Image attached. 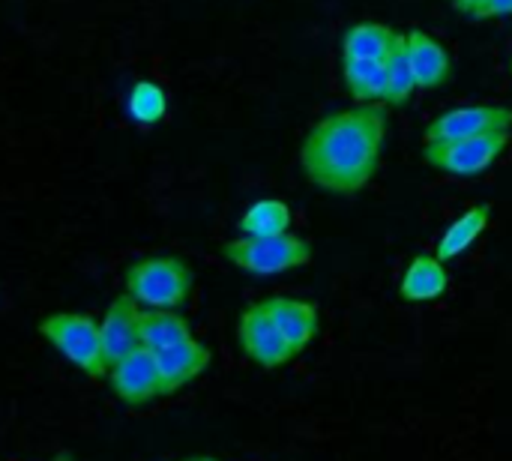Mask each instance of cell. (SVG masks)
Wrapping results in <instances>:
<instances>
[{"label":"cell","mask_w":512,"mask_h":461,"mask_svg":"<svg viewBox=\"0 0 512 461\" xmlns=\"http://www.w3.org/2000/svg\"><path fill=\"white\" fill-rule=\"evenodd\" d=\"M399 30L381 24V21H360L351 24L342 39H339V51L348 60H384L393 48Z\"/></svg>","instance_id":"obj_15"},{"label":"cell","mask_w":512,"mask_h":461,"mask_svg":"<svg viewBox=\"0 0 512 461\" xmlns=\"http://www.w3.org/2000/svg\"><path fill=\"white\" fill-rule=\"evenodd\" d=\"M507 144H510L507 129L471 135V138H456V141L423 144V162L429 168H438V171L453 174V177H477L501 159Z\"/></svg>","instance_id":"obj_5"},{"label":"cell","mask_w":512,"mask_h":461,"mask_svg":"<svg viewBox=\"0 0 512 461\" xmlns=\"http://www.w3.org/2000/svg\"><path fill=\"white\" fill-rule=\"evenodd\" d=\"M123 285L144 309H180L192 297L195 273L177 255H147L126 267Z\"/></svg>","instance_id":"obj_2"},{"label":"cell","mask_w":512,"mask_h":461,"mask_svg":"<svg viewBox=\"0 0 512 461\" xmlns=\"http://www.w3.org/2000/svg\"><path fill=\"white\" fill-rule=\"evenodd\" d=\"M480 3H483V0H453L456 12H462V15H474V9H477Z\"/></svg>","instance_id":"obj_22"},{"label":"cell","mask_w":512,"mask_h":461,"mask_svg":"<svg viewBox=\"0 0 512 461\" xmlns=\"http://www.w3.org/2000/svg\"><path fill=\"white\" fill-rule=\"evenodd\" d=\"M510 69H512V60H510Z\"/></svg>","instance_id":"obj_25"},{"label":"cell","mask_w":512,"mask_h":461,"mask_svg":"<svg viewBox=\"0 0 512 461\" xmlns=\"http://www.w3.org/2000/svg\"><path fill=\"white\" fill-rule=\"evenodd\" d=\"M512 15V0H483L477 9H474V21H489V18H504Z\"/></svg>","instance_id":"obj_21"},{"label":"cell","mask_w":512,"mask_h":461,"mask_svg":"<svg viewBox=\"0 0 512 461\" xmlns=\"http://www.w3.org/2000/svg\"><path fill=\"white\" fill-rule=\"evenodd\" d=\"M294 222L291 204L282 198H258L246 207V213L237 222L240 237H279L288 234Z\"/></svg>","instance_id":"obj_16"},{"label":"cell","mask_w":512,"mask_h":461,"mask_svg":"<svg viewBox=\"0 0 512 461\" xmlns=\"http://www.w3.org/2000/svg\"><path fill=\"white\" fill-rule=\"evenodd\" d=\"M192 461H219V459H210V456H201V459H192Z\"/></svg>","instance_id":"obj_24"},{"label":"cell","mask_w":512,"mask_h":461,"mask_svg":"<svg viewBox=\"0 0 512 461\" xmlns=\"http://www.w3.org/2000/svg\"><path fill=\"white\" fill-rule=\"evenodd\" d=\"M138 312H141V306L129 294L114 297L111 306L105 309V315L99 321V336H102V357H105L108 369L117 366L126 354H132L141 345Z\"/></svg>","instance_id":"obj_10"},{"label":"cell","mask_w":512,"mask_h":461,"mask_svg":"<svg viewBox=\"0 0 512 461\" xmlns=\"http://www.w3.org/2000/svg\"><path fill=\"white\" fill-rule=\"evenodd\" d=\"M108 384H111V393L126 408H144L153 399L165 396V384H162L156 354L144 345H138L132 354H126L117 366L108 369Z\"/></svg>","instance_id":"obj_8"},{"label":"cell","mask_w":512,"mask_h":461,"mask_svg":"<svg viewBox=\"0 0 512 461\" xmlns=\"http://www.w3.org/2000/svg\"><path fill=\"white\" fill-rule=\"evenodd\" d=\"M390 111L384 102H357L309 126L300 144L306 180L330 195H357L378 174Z\"/></svg>","instance_id":"obj_1"},{"label":"cell","mask_w":512,"mask_h":461,"mask_svg":"<svg viewBox=\"0 0 512 461\" xmlns=\"http://www.w3.org/2000/svg\"><path fill=\"white\" fill-rule=\"evenodd\" d=\"M51 461H75V459H72V453H69V450H60V453H57Z\"/></svg>","instance_id":"obj_23"},{"label":"cell","mask_w":512,"mask_h":461,"mask_svg":"<svg viewBox=\"0 0 512 461\" xmlns=\"http://www.w3.org/2000/svg\"><path fill=\"white\" fill-rule=\"evenodd\" d=\"M342 81L354 102H384V90H387L384 60L342 57Z\"/></svg>","instance_id":"obj_19"},{"label":"cell","mask_w":512,"mask_h":461,"mask_svg":"<svg viewBox=\"0 0 512 461\" xmlns=\"http://www.w3.org/2000/svg\"><path fill=\"white\" fill-rule=\"evenodd\" d=\"M450 288V273L447 264L438 255H417L408 261L402 282H399V297L405 303H432L444 297Z\"/></svg>","instance_id":"obj_13"},{"label":"cell","mask_w":512,"mask_h":461,"mask_svg":"<svg viewBox=\"0 0 512 461\" xmlns=\"http://www.w3.org/2000/svg\"><path fill=\"white\" fill-rule=\"evenodd\" d=\"M192 336H195L192 324L177 309H141L138 312V339L150 351H165Z\"/></svg>","instance_id":"obj_14"},{"label":"cell","mask_w":512,"mask_h":461,"mask_svg":"<svg viewBox=\"0 0 512 461\" xmlns=\"http://www.w3.org/2000/svg\"><path fill=\"white\" fill-rule=\"evenodd\" d=\"M498 129H507V132L512 129V108L507 105H492V102L456 105L426 123L423 144L456 141V138L486 135V132H498Z\"/></svg>","instance_id":"obj_7"},{"label":"cell","mask_w":512,"mask_h":461,"mask_svg":"<svg viewBox=\"0 0 512 461\" xmlns=\"http://www.w3.org/2000/svg\"><path fill=\"white\" fill-rule=\"evenodd\" d=\"M126 111H129V120L138 123V126L162 123L168 117V93H165V87L150 81V78L135 81L129 96H126Z\"/></svg>","instance_id":"obj_20"},{"label":"cell","mask_w":512,"mask_h":461,"mask_svg":"<svg viewBox=\"0 0 512 461\" xmlns=\"http://www.w3.org/2000/svg\"><path fill=\"white\" fill-rule=\"evenodd\" d=\"M264 309L270 312V318L276 321L279 333L285 336V342L291 345L294 354H303L321 333V312L315 303L309 300H297L288 294H276L261 300Z\"/></svg>","instance_id":"obj_9"},{"label":"cell","mask_w":512,"mask_h":461,"mask_svg":"<svg viewBox=\"0 0 512 461\" xmlns=\"http://www.w3.org/2000/svg\"><path fill=\"white\" fill-rule=\"evenodd\" d=\"M222 258L252 276H279L312 261V240L291 231L279 237H237L222 243Z\"/></svg>","instance_id":"obj_4"},{"label":"cell","mask_w":512,"mask_h":461,"mask_svg":"<svg viewBox=\"0 0 512 461\" xmlns=\"http://www.w3.org/2000/svg\"><path fill=\"white\" fill-rule=\"evenodd\" d=\"M189 461H192V459H189Z\"/></svg>","instance_id":"obj_26"},{"label":"cell","mask_w":512,"mask_h":461,"mask_svg":"<svg viewBox=\"0 0 512 461\" xmlns=\"http://www.w3.org/2000/svg\"><path fill=\"white\" fill-rule=\"evenodd\" d=\"M384 75H387V90H384V105L387 108H402L411 102L414 90H417V78H414V66L408 57V39L405 33H396L390 54L384 57Z\"/></svg>","instance_id":"obj_18"},{"label":"cell","mask_w":512,"mask_h":461,"mask_svg":"<svg viewBox=\"0 0 512 461\" xmlns=\"http://www.w3.org/2000/svg\"><path fill=\"white\" fill-rule=\"evenodd\" d=\"M408 39V57L414 66V78L420 90H438L453 78V57L441 39H435L423 27H411L405 33Z\"/></svg>","instance_id":"obj_11"},{"label":"cell","mask_w":512,"mask_h":461,"mask_svg":"<svg viewBox=\"0 0 512 461\" xmlns=\"http://www.w3.org/2000/svg\"><path fill=\"white\" fill-rule=\"evenodd\" d=\"M492 222V204H474L471 210H465L456 222H450V228L441 234L435 255L447 264L453 258H459L465 249H471L477 243V237L489 228Z\"/></svg>","instance_id":"obj_17"},{"label":"cell","mask_w":512,"mask_h":461,"mask_svg":"<svg viewBox=\"0 0 512 461\" xmlns=\"http://www.w3.org/2000/svg\"><path fill=\"white\" fill-rule=\"evenodd\" d=\"M237 342L246 360H252L261 369H279L291 363L297 354L279 333L276 321L264 309V303H252L237 318Z\"/></svg>","instance_id":"obj_6"},{"label":"cell","mask_w":512,"mask_h":461,"mask_svg":"<svg viewBox=\"0 0 512 461\" xmlns=\"http://www.w3.org/2000/svg\"><path fill=\"white\" fill-rule=\"evenodd\" d=\"M153 354H156V363L162 372L165 396H171V393L183 390L186 384H192L195 378H201L213 363L210 348L204 342H198L195 336L186 342H177L165 351H153Z\"/></svg>","instance_id":"obj_12"},{"label":"cell","mask_w":512,"mask_h":461,"mask_svg":"<svg viewBox=\"0 0 512 461\" xmlns=\"http://www.w3.org/2000/svg\"><path fill=\"white\" fill-rule=\"evenodd\" d=\"M39 336L87 378H108L99 321L84 312H54L39 321Z\"/></svg>","instance_id":"obj_3"}]
</instances>
